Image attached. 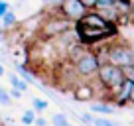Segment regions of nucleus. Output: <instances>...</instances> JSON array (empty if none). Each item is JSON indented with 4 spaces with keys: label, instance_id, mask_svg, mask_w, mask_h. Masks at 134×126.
<instances>
[{
    "label": "nucleus",
    "instance_id": "nucleus-8",
    "mask_svg": "<svg viewBox=\"0 0 134 126\" xmlns=\"http://www.w3.org/2000/svg\"><path fill=\"white\" fill-rule=\"evenodd\" d=\"M97 95L95 87H93V83H81L77 85L75 89H73V99L79 102H87V101H93Z\"/></svg>",
    "mask_w": 134,
    "mask_h": 126
},
{
    "label": "nucleus",
    "instance_id": "nucleus-17",
    "mask_svg": "<svg viewBox=\"0 0 134 126\" xmlns=\"http://www.w3.org/2000/svg\"><path fill=\"white\" fill-rule=\"evenodd\" d=\"M93 126H118L116 122L109 120V118H100V116H95V120H93Z\"/></svg>",
    "mask_w": 134,
    "mask_h": 126
},
{
    "label": "nucleus",
    "instance_id": "nucleus-20",
    "mask_svg": "<svg viewBox=\"0 0 134 126\" xmlns=\"http://www.w3.org/2000/svg\"><path fill=\"white\" fill-rule=\"evenodd\" d=\"M81 120L93 126V120H95V114H91V112H85V114H81Z\"/></svg>",
    "mask_w": 134,
    "mask_h": 126
},
{
    "label": "nucleus",
    "instance_id": "nucleus-4",
    "mask_svg": "<svg viewBox=\"0 0 134 126\" xmlns=\"http://www.w3.org/2000/svg\"><path fill=\"white\" fill-rule=\"evenodd\" d=\"M73 28V22H69L67 18H63L61 14H55V16H47V20L43 22L42 30H40V36L43 39H53L57 36H61L63 32Z\"/></svg>",
    "mask_w": 134,
    "mask_h": 126
},
{
    "label": "nucleus",
    "instance_id": "nucleus-2",
    "mask_svg": "<svg viewBox=\"0 0 134 126\" xmlns=\"http://www.w3.org/2000/svg\"><path fill=\"white\" fill-rule=\"evenodd\" d=\"M100 63H113L116 67H126V65H134V51L130 43H120L113 42L107 43L105 55H97Z\"/></svg>",
    "mask_w": 134,
    "mask_h": 126
},
{
    "label": "nucleus",
    "instance_id": "nucleus-26",
    "mask_svg": "<svg viewBox=\"0 0 134 126\" xmlns=\"http://www.w3.org/2000/svg\"><path fill=\"white\" fill-rule=\"evenodd\" d=\"M4 73H6V71H4V67H2V65H0V77L4 75Z\"/></svg>",
    "mask_w": 134,
    "mask_h": 126
},
{
    "label": "nucleus",
    "instance_id": "nucleus-23",
    "mask_svg": "<svg viewBox=\"0 0 134 126\" xmlns=\"http://www.w3.org/2000/svg\"><path fill=\"white\" fill-rule=\"evenodd\" d=\"M34 124H36V126H47V120L43 116H36V118H34Z\"/></svg>",
    "mask_w": 134,
    "mask_h": 126
},
{
    "label": "nucleus",
    "instance_id": "nucleus-12",
    "mask_svg": "<svg viewBox=\"0 0 134 126\" xmlns=\"http://www.w3.org/2000/svg\"><path fill=\"white\" fill-rule=\"evenodd\" d=\"M0 20H2V30L14 28V26L18 24V18H16V14H14L12 10H6V12H4V16L0 18Z\"/></svg>",
    "mask_w": 134,
    "mask_h": 126
},
{
    "label": "nucleus",
    "instance_id": "nucleus-24",
    "mask_svg": "<svg viewBox=\"0 0 134 126\" xmlns=\"http://www.w3.org/2000/svg\"><path fill=\"white\" fill-rule=\"evenodd\" d=\"M81 2H83L89 10H93V8H95V2H97V0H81Z\"/></svg>",
    "mask_w": 134,
    "mask_h": 126
},
{
    "label": "nucleus",
    "instance_id": "nucleus-7",
    "mask_svg": "<svg viewBox=\"0 0 134 126\" xmlns=\"http://www.w3.org/2000/svg\"><path fill=\"white\" fill-rule=\"evenodd\" d=\"M110 95L114 106H128L134 99V79H124L114 91H110Z\"/></svg>",
    "mask_w": 134,
    "mask_h": 126
},
{
    "label": "nucleus",
    "instance_id": "nucleus-5",
    "mask_svg": "<svg viewBox=\"0 0 134 126\" xmlns=\"http://www.w3.org/2000/svg\"><path fill=\"white\" fill-rule=\"evenodd\" d=\"M99 65H100V61H99V57H97V53L89 47V49L73 63V69H75V73L79 77H95Z\"/></svg>",
    "mask_w": 134,
    "mask_h": 126
},
{
    "label": "nucleus",
    "instance_id": "nucleus-14",
    "mask_svg": "<svg viewBox=\"0 0 134 126\" xmlns=\"http://www.w3.org/2000/svg\"><path fill=\"white\" fill-rule=\"evenodd\" d=\"M67 124H69V120H67V114H63V112L53 114V126H67Z\"/></svg>",
    "mask_w": 134,
    "mask_h": 126
},
{
    "label": "nucleus",
    "instance_id": "nucleus-13",
    "mask_svg": "<svg viewBox=\"0 0 134 126\" xmlns=\"http://www.w3.org/2000/svg\"><path fill=\"white\" fill-rule=\"evenodd\" d=\"M34 118H36V110H24V114H22V124L24 126H32L34 124Z\"/></svg>",
    "mask_w": 134,
    "mask_h": 126
},
{
    "label": "nucleus",
    "instance_id": "nucleus-27",
    "mask_svg": "<svg viewBox=\"0 0 134 126\" xmlns=\"http://www.w3.org/2000/svg\"><path fill=\"white\" fill-rule=\"evenodd\" d=\"M67 126H73V124H67Z\"/></svg>",
    "mask_w": 134,
    "mask_h": 126
},
{
    "label": "nucleus",
    "instance_id": "nucleus-25",
    "mask_svg": "<svg viewBox=\"0 0 134 126\" xmlns=\"http://www.w3.org/2000/svg\"><path fill=\"white\" fill-rule=\"evenodd\" d=\"M4 38H6V32L0 28V42H4Z\"/></svg>",
    "mask_w": 134,
    "mask_h": 126
},
{
    "label": "nucleus",
    "instance_id": "nucleus-9",
    "mask_svg": "<svg viewBox=\"0 0 134 126\" xmlns=\"http://www.w3.org/2000/svg\"><path fill=\"white\" fill-rule=\"evenodd\" d=\"M14 67H16V73H18V75H20L28 85H40V81L36 79V75H34V73L30 71L26 65H22V63H14Z\"/></svg>",
    "mask_w": 134,
    "mask_h": 126
},
{
    "label": "nucleus",
    "instance_id": "nucleus-19",
    "mask_svg": "<svg viewBox=\"0 0 134 126\" xmlns=\"http://www.w3.org/2000/svg\"><path fill=\"white\" fill-rule=\"evenodd\" d=\"M113 4H114V0H97L93 10H100V8H107V6H113Z\"/></svg>",
    "mask_w": 134,
    "mask_h": 126
},
{
    "label": "nucleus",
    "instance_id": "nucleus-3",
    "mask_svg": "<svg viewBox=\"0 0 134 126\" xmlns=\"http://www.w3.org/2000/svg\"><path fill=\"white\" fill-rule=\"evenodd\" d=\"M97 81L105 91H114L118 85L124 81V75H122V69L113 65V63H100L99 69H97Z\"/></svg>",
    "mask_w": 134,
    "mask_h": 126
},
{
    "label": "nucleus",
    "instance_id": "nucleus-21",
    "mask_svg": "<svg viewBox=\"0 0 134 126\" xmlns=\"http://www.w3.org/2000/svg\"><path fill=\"white\" fill-rule=\"evenodd\" d=\"M6 10H10V4H8V0H0V18L4 16Z\"/></svg>",
    "mask_w": 134,
    "mask_h": 126
},
{
    "label": "nucleus",
    "instance_id": "nucleus-18",
    "mask_svg": "<svg viewBox=\"0 0 134 126\" xmlns=\"http://www.w3.org/2000/svg\"><path fill=\"white\" fill-rule=\"evenodd\" d=\"M120 69H122L124 79H134V65H126V67H120Z\"/></svg>",
    "mask_w": 134,
    "mask_h": 126
},
{
    "label": "nucleus",
    "instance_id": "nucleus-11",
    "mask_svg": "<svg viewBox=\"0 0 134 126\" xmlns=\"http://www.w3.org/2000/svg\"><path fill=\"white\" fill-rule=\"evenodd\" d=\"M8 83L12 85V89H18L20 93L28 91V83H26L20 75H16V73H8Z\"/></svg>",
    "mask_w": 134,
    "mask_h": 126
},
{
    "label": "nucleus",
    "instance_id": "nucleus-15",
    "mask_svg": "<svg viewBox=\"0 0 134 126\" xmlns=\"http://www.w3.org/2000/svg\"><path fill=\"white\" fill-rule=\"evenodd\" d=\"M32 106L36 112H43V110L47 108V101H42V99H34L32 101Z\"/></svg>",
    "mask_w": 134,
    "mask_h": 126
},
{
    "label": "nucleus",
    "instance_id": "nucleus-1",
    "mask_svg": "<svg viewBox=\"0 0 134 126\" xmlns=\"http://www.w3.org/2000/svg\"><path fill=\"white\" fill-rule=\"evenodd\" d=\"M73 32L83 45L91 47L99 42H107L109 38H114L118 34V26L114 22H107L105 18H100L97 10H87L83 18L73 22Z\"/></svg>",
    "mask_w": 134,
    "mask_h": 126
},
{
    "label": "nucleus",
    "instance_id": "nucleus-6",
    "mask_svg": "<svg viewBox=\"0 0 134 126\" xmlns=\"http://www.w3.org/2000/svg\"><path fill=\"white\" fill-rule=\"evenodd\" d=\"M55 8H57V14H61V16L67 18L69 22H77L79 18H83L85 12L89 10L81 0H61Z\"/></svg>",
    "mask_w": 134,
    "mask_h": 126
},
{
    "label": "nucleus",
    "instance_id": "nucleus-16",
    "mask_svg": "<svg viewBox=\"0 0 134 126\" xmlns=\"http://www.w3.org/2000/svg\"><path fill=\"white\" fill-rule=\"evenodd\" d=\"M10 102H12V99H10L8 91H6L4 87H0V105L2 106H10Z\"/></svg>",
    "mask_w": 134,
    "mask_h": 126
},
{
    "label": "nucleus",
    "instance_id": "nucleus-10",
    "mask_svg": "<svg viewBox=\"0 0 134 126\" xmlns=\"http://www.w3.org/2000/svg\"><path fill=\"white\" fill-rule=\"evenodd\" d=\"M91 112L93 114H113L114 112V106L113 105H109V102H103V101H99V102H93L91 105Z\"/></svg>",
    "mask_w": 134,
    "mask_h": 126
},
{
    "label": "nucleus",
    "instance_id": "nucleus-22",
    "mask_svg": "<svg viewBox=\"0 0 134 126\" xmlns=\"http://www.w3.org/2000/svg\"><path fill=\"white\" fill-rule=\"evenodd\" d=\"M8 95H10V99H22V95H24V93H20L18 89H10Z\"/></svg>",
    "mask_w": 134,
    "mask_h": 126
}]
</instances>
